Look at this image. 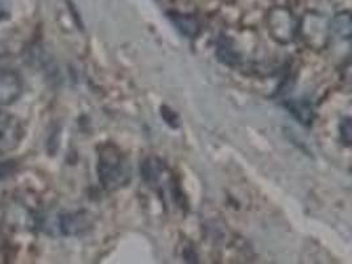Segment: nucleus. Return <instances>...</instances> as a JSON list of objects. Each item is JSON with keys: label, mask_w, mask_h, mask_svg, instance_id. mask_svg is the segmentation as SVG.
I'll list each match as a JSON object with an SVG mask.
<instances>
[{"label": "nucleus", "mask_w": 352, "mask_h": 264, "mask_svg": "<svg viewBox=\"0 0 352 264\" xmlns=\"http://www.w3.org/2000/svg\"><path fill=\"white\" fill-rule=\"evenodd\" d=\"M131 164L126 155L112 144L102 147L98 156V177L106 190H116L131 182Z\"/></svg>", "instance_id": "obj_1"}, {"label": "nucleus", "mask_w": 352, "mask_h": 264, "mask_svg": "<svg viewBox=\"0 0 352 264\" xmlns=\"http://www.w3.org/2000/svg\"><path fill=\"white\" fill-rule=\"evenodd\" d=\"M24 135L21 119L7 111H0V153L15 151L21 144Z\"/></svg>", "instance_id": "obj_2"}, {"label": "nucleus", "mask_w": 352, "mask_h": 264, "mask_svg": "<svg viewBox=\"0 0 352 264\" xmlns=\"http://www.w3.org/2000/svg\"><path fill=\"white\" fill-rule=\"evenodd\" d=\"M268 24L273 37L281 44H288L293 41L297 31H300V25L296 17L287 8L272 10V12L270 14Z\"/></svg>", "instance_id": "obj_3"}, {"label": "nucleus", "mask_w": 352, "mask_h": 264, "mask_svg": "<svg viewBox=\"0 0 352 264\" xmlns=\"http://www.w3.org/2000/svg\"><path fill=\"white\" fill-rule=\"evenodd\" d=\"M23 94V81L16 72H0V106L15 103Z\"/></svg>", "instance_id": "obj_4"}, {"label": "nucleus", "mask_w": 352, "mask_h": 264, "mask_svg": "<svg viewBox=\"0 0 352 264\" xmlns=\"http://www.w3.org/2000/svg\"><path fill=\"white\" fill-rule=\"evenodd\" d=\"M284 107L304 126H310L314 120V107L305 99H288L284 102Z\"/></svg>", "instance_id": "obj_5"}, {"label": "nucleus", "mask_w": 352, "mask_h": 264, "mask_svg": "<svg viewBox=\"0 0 352 264\" xmlns=\"http://www.w3.org/2000/svg\"><path fill=\"white\" fill-rule=\"evenodd\" d=\"M89 218L82 213H72L65 214L60 218V229L65 235H77L82 231L87 230Z\"/></svg>", "instance_id": "obj_6"}, {"label": "nucleus", "mask_w": 352, "mask_h": 264, "mask_svg": "<svg viewBox=\"0 0 352 264\" xmlns=\"http://www.w3.org/2000/svg\"><path fill=\"white\" fill-rule=\"evenodd\" d=\"M172 23L176 25L177 30L181 34H184L188 38H195L201 31L199 23L192 15H184V14H169Z\"/></svg>", "instance_id": "obj_7"}, {"label": "nucleus", "mask_w": 352, "mask_h": 264, "mask_svg": "<svg viewBox=\"0 0 352 264\" xmlns=\"http://www.w3.org/2000/svg\"><path fill=\"white\" fill-rule=\"evenodd\" d=\"M165 165L157 157H148L140 166L142 176L149 185H157L165 173Z\"/></svg>", "instance_id": "obj_8"}, {"label": "nucleus", "mask_w": 352, "mask_h": 264, "mask_svg": "<svg viewBox=\"0 0 352 264\" xmlns=\"http://www.w3.org/2000/svg\"><path fill=\"white\" fill-rule=\"evenodd\" d=\"M217 57L222 64L227 66H235L241 63V54L235 50L232 41L227 37H222L218 41Z\"/></svg>", "instance_id": "obj_9"}, {"label": "nucleus", "mask_w": 352, "mask_h": 264, "mask_svg": "<svg viewBox=\"0 0 352 264\" xmlns=\"http://www.w3.org/2000/svg\"><path fill=\"white\" fill-rule=\"evenodd\" d=\"M351 16L350 12H340L333 17L330 23V31L342 38H351Z\"/></svg>", "instance_id": "obj_10"}, {"label": "nucleus", "mask_w": 352, "mask_h": 264, "mask_svg": "<svg viewBox=\"0 0 352 264\" xmlns=\"http://www.w3.org/2000/svg\"><path fill=\"white\" fill-rule=\"evenodd\" d=\"M339 129H340V138H342L343 143H344L347 147H350V146H351L352 136L351 119H350V118H344V119L342 120Z\"/></svg>", "instance_id": "obj_11"}, {"label": "nucleus", "mask_w": 352, "mask_h": 264, "mask_svg": "<svg viewBox=\"0 0 352 264\" xmlns=\"http://www.w3.org/2000/svg\"><path fill=\"white\" fill-rule=\"evenodd\" d=\"M161 116L164 118V120H165L170 127L177 129V127L179 126V123H178V116H177L173 110H170L169 107H166V106H162V107H161Z\"/></svg>", "instance_id": "obj_12"}, {"label": "nucleus", "mask_w": 352, "mask_h": 264, "mask_svg": "<svg viewBox=\"0 0 352 264\" xmlns=\"http://www.w3.org/2000/svg\"><path fill=\"white\" fill-rule=\"evenodd\" d=\"M14 169L12 163H0V182L6 179Z\"/></svg>", "instance_id": "obj_13"}, {"label": "nucleus", "mask_w": 352, "mask_h": 264, "mask_svg": "<svg viewBox=\"0 0 352 264\" xmlns=\"http://www.w3.org/2000/svg\"><path fill=\"white\" fill-rule=\"evenodd\" d=\"M8 15V6H7V0H0V21L3 19H6Z\"/></svg>", "instance_id": "obj_14"}]
</instances>
